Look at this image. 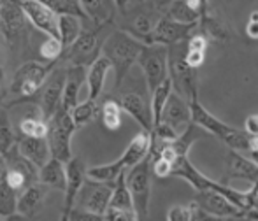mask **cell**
Wrapping results in <instances>:
<instances>
[{
    "label": "cell",
    "instance_id": "cell-22",
    "mask_svg": "<svg viewBox=\"0 0 258 221\" xmlns=\"http://www.w3.org/2000/svg\"><path fill=\"white\" fill-rule=\"evenodd\" d=\"M86 20L93 25H111L116 14L114 0H78Z\"/></svg>",
    "mask_w": 258,
    "mask_h": 221
},
{
    "label": "cell",
    "instance_id": "cell-34",
    "mask_svg": "<svg viewBox=\"0 0 258 221\" xmlns=\"http://www.w3.org/2000/svg\"><path fill=\"white\" fill-rule=\"evenodd\" d=\"M199 25H202V30H204V37L213 39V41L218 42H227L230 39V32H228L227 27L220 23L214 16H206L202 14L201 20H199Z\"/></svg>",
    "mask_w": 258,
    "mask_h": 221
},
{
    "label": "cell",
    "instance_id": "cell-16",
    "mask_svg": "<svg viewBox=\"0 0 258 221\" xmlns=\"http://www.w3.org/2000/svg\"><path fill=\"white\" fill-rule=\"evenodd\" d=\"M160 121L172 126V128L181 135V133L188 128V125L191 123L190 104H188L183 97L177 95V93H170L165 106H163Z\"/></svg>",
    "mask_w": 258,
    "mask_h": 221
},
{
    "label": "cell",
    "instance_id": "cell-13",
    "mask_svg": "<svg viewBox=\"0 0 258 221\" xmlns=\"http://www.w3.org/2000/svg\"><path fill=\"white\" fill-rule=\"evenodd\" d=\"M23 11L28 23H32L35 28L44 32L48 37L58 39V14L53 13L48 6L41 4L39 0H14Z\"/></svg>",
    "mask_w": 258,
    "mask_h": 221
},
{
    "label": "cell",
    "instance_id": "cell-45",
    "mask_svg": "<svg viewBox=\"0 0 258 221\" xmlns=\"http://www.w3.org/2000/svg\"><path fill=\"white\" fill-rule=\"evenodd\" d=\"M244 132L251 137H258V114H251L246 118L244 123Z\"/></svg>",
    "mask_w": 258,
    "mask_h": 221
},
{
    "label": "cell",
    "instance_id": "cell-43",
    "mask_svg": "<svg viewBox=\"0 0 258 221\" xmlns=\"http://www.w3.org/2000/svg\"><path fill=\"white\" fill-rule=\"evenodd\" d=\"M151 169H153L156 177H169L170 170H172V164L163 158H151Z\"/></svg>",
    "mask_w": 258,
    "mask_h": 221
},
{
    "label": "cell",
    "instance_id": "cell-10",
    "mask_svg": "<svg viewBox=\"0 0 258 221\" xmlns=\"http://www.w3.org/2000/svg\"><path fill=\"white\" fill-rule=\"evenodd\" d=\"M112 188H114V183H100V181H93L86 177L83 186L79 188L74 207L95 212V214H104L109 207Z\"/></svg>",
    "mask_w": 258,
    "mask_h": 221
},
{
    "label": "cell",
    "instance_id": "cell-4",
    "mask_svg": "<svg viewBox=\"0 0 258 221\" xmlns=\"http://www.w3.org/2000/svg\"><path fill=\"white\" fill-rule=\"evenodd\" d=\"M48 132H46V140H48L49 157L54 160L67 164L72 158L71 140L76 132V125L72 121L71 114L67 111L58 107L56 112L48 119Z\"/></svg>",
    "mask_w": 258,
    "mask_h": 221
},
{
    "label": "cell",
    "instance_id": "cell-38",
    "mask_svg": "<svg viewBox=\"0 0 258 221\" xmlns=\"http://www.w3.org/2000/svg\"><path fill=\"white\" fill-rule=\"evenodd\" d=\"M95 112H97V106L93 100H86V102H83V104H78V106L71 111V118H72V121H74L76 128L86 125V123L95 116Z\"/></svg>",
    "mask_w": 258,
    "mask_h": 221
},
{
    "label": "cell",
    "instance_id": "cell-32",
    "mask_svg": "<svg viewBox=\"0 0 258 221\" xmlns=\"http://www.w3.org/2000/svg\"><path fill=\"white\" fill-rule=\"evenodd\" d=\"M18 135L14 132V126L11 118L4 107H0V155L6 157L14 146H16Z\"/></svg>",
    "mask_w": 258,
    "mask_h": 221
},
{
    "label": "cell",
    "instance_id": "cell-36",
    "mask_svg": "<svg viewBox=\"0 0 258 221\" xmlns=\"http://www.w3.org/2000/svg\"><path fill=\"white\" fill-rule=\"evenodd\" d=\"M16 195L18 193L6 181L0 183V218H13L16 214Z\"/></svg>",
    "mask_w": 258,
    "mask_h": 221
},
{
    "label": "cell",
    "instance_id": "cell-28",
    "mask_svg": "<svg viewBox=\"0 0 258 221\" xmlns=\"http://www.w3.org/2000/svg\"><path fill=\"white\" fill-rule=\"evenodd\" d=\"M34 112H28L27 116H23V119L20 121V135L21 137H46L48 132V123L42 118L41 109L39 107H32Z\"/></svg>",
    "mask_w": 258,
    "mask_h": 221
},
{
    "label": "cell",
    "instance_id": "cell-7",
    "mask_svg": "<svg viewBox=\"0 0 258 221\" xmlns=\"http://www.w3.org/2000/svg\"><path fill=\"white\" fill-rule=\"evenodd\" d=\"M107 25H93L90 28H83L79 37L63 49V60L71 63V67H88L100 56L104 41H100V34Z\"/></svg>",
    "mask_w": 258,
    "mask_h": 221
},
{
    "label": "cell",
    "instance_id": "cell-41",
    "mask_svg": "<svg viewBox=\"0 0 258 221\" xmlns=\"http://www.w3.org/2000/svg\"><path fill=\"white\" fill-rule=\"evenodd\" d=\"M105 221H137L136 211H126V209H112L107 207L104 212Z\"/></svg>",
    "mask_w": 258,
    "mask_h": 221
},
{
    "label": "cell",
    "instance_id": "cell-23",
    "mask_svg": "<svg viewBox=\"0 0 258 221\" xmlns=\"http://www.w3.org/2000/svg\"><path fill=\"white\" fill-rule=\"evenodd\" d=\"M111 70V63L105 56L100 55L93 61L92 65H88V74H86V83H88V100L97 102V99L100 97L104 90L105 76Z\"/></svg>",
    "mask_w": 258,
    "mask_h": 221
},
{
    "label": "cell",
    "instance_id": "cell-9",
    "mask_svg": "<svg viewBox=\"0 0 258 221\" xmlns=\"http://www.w3.org/2000/svg\"><path fill=\"white\" fill-rule=\"evenodd\" d=\"M199 28V23H190V25H183L177 23V21L170 20L163 14L158 20L156 27L153 28L150 35L143 41L144 46L150 44H160V46H174L179 44V42H184L194 35V32Z\"/></svg>",
    "mask_w": 258,
    "mask_h": 221
},
{
    "label": "cell",
    "instance_id": "cell-8",
    "mask_svg": "<svg viewBox=\"0 0 258 221\" xmlns=\"http://www.w3.org/2000/svg\"><path fill=\"white\" fill-rule=\"evenodd\" d=\"M137 63L143 68L148 92L151 93L163 79L169 78V48L160 44L144 46Z\"/></svg>",
    "mask_w": 258,
    "mask_h": 221
},
{
    "label": "cell",
    "instance_id": "cell-14",
    "mask_svg": "<svg viewBox=\"0 0 258 221\" xmlns=\"http://www.w3.org/2000/svg\"><path fill=\"white\" fill-rule=\"evenodd\" d=\"M197 209L202 212L216 218H232V219H242L244 218V211L234 205L227 197H223L218 191H197V198L194 202Z\"/></svg>",
    "mask_w": 258,
    "mask_h": 221
},
{
    "label": "cell",
    "instance_id": "cell-48",
    "mask_svg": "<svg viewBox=\"0 0 258 221\" xmlns=\"http://www.w3.org/2000/svg\"><path fill=\"white\" fill-rule=\"evenodd\" d=\"M174 0H151V4L155 6L156 11H160V13H163V11H167V7L172 4Z\"/></svg>",
    "mask_w": 258,
    "mask_h": 221
},
{
    "label": "cell",
    "instance_id": "cell-3",
    "mask_svg": "<svg viewBox=\"0 0 258 221\" xmlns=\"http://www.w3.org/2000/svg\"><path fill=\"white\" fill-rule=\"evenodd\" d=\"M30 23L14 0H2L0 7V34L13 53L23 51L28 44Z\"/></svg>",
    "mask_w": 258,
    "mask_h": 221
},
{
    "label": "cell",
    "instance_id": "cell-12",
    "mask_svg": "<svg viewBox=\"0 0 258 221\" xmlns=\"http://www.w3.org/2000/svg\"><path fill=\"white\" fill-rule=\"evenodd\" d=\"M65 76H67V68L54 67L51 74L48 76V79L44 81V85L41 86V90L35 93V97H39V109H41V114L46 121L61 106V93H63Z\"/></svg>",
    "mask_w": 258,
    "mask_h": 221
},
{
    "label": "cell",
    "instance_id": "cell-42",
    "mask_svg": "<svg viewBox=\"0 0 258 221\" xmlns=\"http://www.w3.org/2000/svg\"><path fill=\"white\" fill-rule=\"evenodd\" d=\"M69 221H105L104 214H95V212L83 211V209L74 207L69 214Z\"/></svg>",
    "mask_w": 258,
    "mask_h": 221
},
{
    "label": "cell",
    "instance_id": "cell-11",
    "mask_svg": "<svg viewBox=\"0 0 258 221\" xmlns=\"http://www.w3.org/2000/svg\"><path fill=\"white\" fill-rule=\"evenodd\" d=\"M6 183L16 191L18 195L23 190H27L30 184L39 181V169L34 167L28 160H25L20 153H18L16 146L6 155Z\"/></svg>",
    "mask_w": 258,
    "mask_h": 221
},
{
    "label": "cell",
    "instance_id": "cell-5",
    "mask_svg": "<svg viewBox=\"0 0 258 221\" xmlns=\"http://www.w3.org/2000/svg\"><path fill=\"white\" fill-rule=\"evenodd\" d=\"M58 61H48V63H39V61H27L16 72H14L13 83H11V93L16 97L14 104L25 102L35 97V93L41 90L48 76L56 67Z\"/></svg>",
    "mask_w": 258,
    "mask_h": 221
},
{
    "label": "cell",
    "instance_id": "cell-47",
    "mask_svg": "<svg viewBox=\"0 0 258 221\" xmlns=\"http://www.w3.org/2000/svg\"><path fill=\"white\" fill-rule=\"evenodd\" d=\"M246 32H248V37L258 39V21L249 20L248 21V27H246Z\"/></svg>",
    "mask_w": 258,
    "mask_h": 221
},
{
    "label": "cell",
    "instance_id": "cell-50",
    "mask_svg": "<svg viewBox=\"0 0 258 221\" xmlns=\"http://www.w3.org/2000/svg\"><path fill=\"white\" fill-rule=\"evenodd\" d=\"M6 170H7L6 158L0 155V183H2V181H6Z\"/></svg>",
    "mask_w": 258,
    "mask_h": 221
},
{
    "label": "cell",
    "instance_id": "cell-35",
    "mask_svg": "<svg viewBox=\"0 0 258 221\" xmlns=\"http://www.w3.org/2000/svg\"><path fill=\"white\" fill-rule=\"evenodd\" d=\"M100 114H102V123L107 130L119 128V125H121V107H119L118 100H104L102 107H100Z\"/></svg>",
    "mask_w": 258,
    "mask_h": 221
},
{
    "label": "cell",
    "instance_id": "cell-19",
    "mask_svg": "<svg viewBox=\"0 0 258 221\" xmlns=\"http://www.w3.org/2000/svg\"><path fill=\"white\" fill-rule=\"evenodd\" d=\"M16 150L25 160H28L34 167L41 169L49 160V148L46 137H21L18 135Z\"/></svg>",
    "mask_w": 258,
    "mask_h": 221
},
{
    "label": "cell",
    "instance_id": "cell-29",
    "mask_svg": "<svg viewBox=\"0 0 258 221\" xmlns=\"http://www.w3.org/2000/svg\"><path fill=\"white\" fill-rule=\"evenodd\" d=\"M126 172V170H125ZM125 172H121L114 181V188H112L111 200H109V207L112 209H126V211H134V202L132 195L128 191L125 181Z\"/></svg>",
    "mask_w": 258,
    "mask_h": 221
},
{
    "label": "cell",
    "instance_id": "cell-2",
    "mask_svg": "<svg viewBox=\"0 0 258 221\" xmlns=\"http://www.w3.org/2000/svg\"><path fill=\"white\" fill-rule=\"evenodd\" d=\"M190 112H191V123L201 126L202 130H206L211 135L220 137L232 151H249L251 135H248V133L242 132V130L232 128L227 123L220 121V119L214 118L213 114H209V112L202 107V104L199 102V97H194V99L190 100Z\"/></svg>",
    "mask_w": 258,
    "mask_h": 221
},
{
    "label": "cell",
    "instance_id": "cell-37",
    "mask_svg": "<svg viewBox=\"0 0 258 221\" xmlns=\"http://www.w3.org/2000/svg\"><path fill=\"white\" fill-rule=\"evenodd\" d=\"M39 2L48 6L56 14H74V16L81 18L83 21H86V16L79 7L78 0H39Z\"/></svg>",
    "mask_w": 258,
    "mask_h": 221
},
{
    "label": "cell",
    "instance_id": "cell-27",
    "mask_svg": "<svg viewBox=\"0 0 258 221\" xmlns=\"http://www.w3.org/2000/svg\"><path fill=\"white\" fill-rule=\"evenodd\" d=\"M83 30V20L74 14H58V39L67 49Z\"/></svg>",
    "mask_w": 258,
    "mask_h": 221
},
{
    "label": "cell",
    "instance_id": "cell-15",
    "mask_svg": "<svg viewBox=\"0 0 258 221\" xmlns=\"http://www.w3.org/2000/svg\"><path fill=\"white\" fill-rule=\"evenodd\" d=\"M86 179V167L79 157H72L65 164V200H63V212L60 221H69V214L74 209L76 197L79 193V188L83 186Z\"/></svg>",
    "mask_w": 258,
    "mask_h": 221
},
{
    "label": "cell",
    "instance_id": "cell-6",
    "mask_svg": "<svg viewBox=\"0 0 258 221\" xmlns=\"http://www.w3.org/2000/svg\"><path fill=\"white\" fill-rule=\"evenodd\" d=\"M151 158L148 155L143 162L134 165L125 172V181L128 191L132 195L134 211H136L137 221L150 219V195H151Z\"/></svg>",
    "mask_w": 258,
    "mask_h": 221
},
{
    "label": "cell",
    "instance_id": "cell-1",
    "mask_svg": "<svg viewBox=\"0 0 258 221\" xmlns=\"http://www.w3.org/2000/svg\"><path fill=\"white\" fill-rule=\"evenodd\" d=\"M144 44L126 34L125 30H114L104 39L102 44V56H105L111 63V68H114V83L116 88L123 85L125 78L128 76L132 65L137 61Z\"/></svg>",
    "mask_w": 258,
    "mask_h": 221
},
{
    "label": "cell",
    "instance_id": "cell-40",
    "mask_svg": "<svg viewBox=\"0 0 258 221\" xmlns=\"http://www.w3.org/2000/svg\"><path fill=\"white\" fill-rule=\"evenodd\" d=\"M195 205H174L167 214V221H194Z\"/></svg>",
    "mask_w": 258,
    "mask_h": 221
},
{
    "label": "cell",
    "instance_id": "cell-21",
    "mask_svg": "<svg viewBox=\"0 0 258 221\" xmlns=\"http://www.w3.org/2000/svg\"><path fill=\"white\" fill-rule=\"evenodd\" d=\"M46 191H48V188L39 183V181L21 191L16 202V214H21L25 218H32V216L37 214L39 209L44 204Z\"/></svg>",
    "mask_w": 258,
    "mask_h": 221
},
{
    "label": "cell",
    "instance_id": "cell-20",
    "mask_svg": "<svg viewBox=\"0 0 258 221\" xmlns=\"http://www.w3.org/2000/svg\"><path fill=\"white\" fill-rule=\"evenodd\" d=\"M86 81V67H69L67 76H65V85L63 93H61V109L71 111L78 106L79 99V90H81L83 83Z\"/></svg>",
    "mask_w": 258,
    "mask_h": 221
},
{
    "label": "cell",
    "instance_id": "cell-25",
    "mask_svg": "<svg viewBox=\"0 0 258 221\" xmlns=\"http://www.w3.org/2000/svg\"><path fill=\"white\" fill-rule=\"evenodd\" d=\"M150 155V133L148 132H141L137 133L132 139V142L128 144V148L125 150V153L121 155V158H118L121 162L123 169L128 170L134 165H137L139 162H143L144 158Z\"/></svg>",
    "mask_w": 258,
    "mask_h": 221
},
{
    "label": "cell",
    "instance_id": "cell-31",
    "mask_svg": "<svg viewBox=\"0 0 258 221\" xmlns=\"http://www.w3.org/2000/svg\"><path fill=\"white\" fill-rule=\"evenodd\" d=\"M165 16L174 21H177V23H183V25L199 23V20H201V13L191 9V7L186 4V0H174V2L167 7Z\"/></svg>",
    "mask_w": 258,
    "mask_h": 221
},
{
    "label": "cell",
    "instance_id": "cell-56",
    "mask_svg": "<svg viewBox=\"0 0 258 221\" xmlns=\"http://www.w3.org/2000/svg\"><path fill=\"white\" fill-rule=\"evenodd\" d=\"M0 221H4V219H0Z\"/></svg>",
    "mask_w": 258,
    "mask_h": 221
},
{
    "label": "cell",
    "instance_id": "cell-51",
    "mask_svg": "<svg viewBox=\"0 0 258 221\" xmlns=\"http://www.w3.org/2000/svg\"><path fill=\"white\" fill-rule=\"evenodd\" d=\"M249 153V160L253 162L256 167H258V150H255V151H248Z\"/></svg>",
    "mask_w": 258,
    "mask_h": 221
},
{
    "label": "cell",
    "instance_id": "cell-52",
    "mask_svg": "<svg viewBox=\"0 0 258 221\" xmlns=\"http://www.w3.org/2000/svg\"><path fill=\"white\" fill-rule=\"evenodd\" d=\"M2 93H4V70L0 68V100L4 99Z\"/></svg>",
    "mask_w": 258,
    "mask_h": 221
},
{
    "label": "cell",
    "instance_id": "cell-17",
    "mask_svg": "<svg viewBox=\"0 0 258 221\" xmlns=\"http://www.w3.org/2000/svg\"><path fill=\"white\" fill-rule=\"evenodd\" d=\"M121 111H125L126 114H130L141 126L144 132L151 133L153 130V116H151V106L148 104V100L141 95L139 92H126L119 97L118 100Z\"/></svg>",
    "mask_w": 258,
    "mask_h": 221
},
{
    "label": "cell",
    "instance_id": "cell-33",
    "mask_svg": "<svg viewBox=\"0 0 258 221\" xmlns=\"http://www.w3.org/2000/svg\"><path fill=\"white\" fill-rule=\"evenodd\" d=\"M121 172H125V169H123L121 162L116 160L107 165H95L86 169V177L93 181H100V183H114L116 177Z\"/></svg>",
    "mask_w": 258,
    "mask_h": 221
},
{
    "label": "cell",
    "instance_id": "cell-39",
    "mask_svg": "<svg viewBox=\"0 0 258 221\" xmlns=\"http://www.w3.org/2000/svg\"><path fill=\"white\" fill-rule=\"evenodd\" d=\"M63 53V46H61L60 39L48 37L41 46V56L48 61H58Z\"/></svg>",
    "mask_w": 258,
    "mask_h": 221
},
{
    "label": "cell",
    "instance_id": "cell-24",
    "mask_svg": "<svg viewBox=\"0 0 258 221\" xmlns=\"http://www.w3.org/2000/svg\"><path fill=\"white\" fill-rule=\"evenodd\" d=\"M227 170L230 177L248 179L251 184L258 183V167L249 158L242 157L239 151H228L227 155Z\"/></svg>",
    "mask_w": 258,
    "mask_h": 221
},
{
    "label": "cell",
    "instance_id": "cell-18",
    "mask_svg": "<svg viewBox=\"0 0 258 221\" xmlns=\"http://www.w3.org/2000/svg\"><path fill=\"white\" fill-rule=\"evenodd\" d=\"M141 4H143V9L137 11V14L130 20V23L126 25V27L119 28V30H125L126 34H130L132 37H136L137 41L143 42L144 39L153 32V28L156 27V23H158V20L163 14L160 13V11H156L153 4L148 2V0Z\"/></svg>",
    "mask_w": 258,
    "mask_h": 221
},
{
    "label": "cell",
    "instance_id": "cell-53",
    "mask_svg": "<svg viewBox=\"0 0 258 221\" xmlns=\"http://www.w3.org/2000/svg\"><path fill=\"white\" fill-rule=\"evenodd\" d=\"M0 7H2V0H0Z\"/></svg>",
    "mask_w": 258,
    "mask_h": 221
},
{
    "label": "cell",
    "instance_id": "cell-30",
    "mask_svg": "<svg viewBox=\"0 0 258 221\" xmlns=\"http://www.w3.org/2000/svg\"><path fill=\"white\" fill-rule=\"evenodd\" d=\"M172 93V81L170 78H165L158 86L151 92V116H153V126L160 123V116H162L163 106H165L167 99Z\"/></svg>",
    "mask_w": 258,
    "mask_h": 221
},
{
    "label": "cell",
    "instance_id": "cell-26",
    "mask_svg": "<svg viewBox=\"0 0 258 221\" xmlns=\"http://www.w3.org/2000/svg\"><path fill=\"white\" fill-rule=\"evenodd\" d=\"M39 183L46 188L53 190H65V164L49 158L44 165L39 169Z\"/></svg>",
    "mask_w": 258,
    "mask_h": 221
},
{
    "label": "cell",
    "instance_id": "cell-55",
    "mask_svg": "<svg viewBox=\"0 0 258 221\" xmlns=\"http://www.w3.org/2000/svg\"><path fill=\"white\" fill-rule=\"evenodd\" d=\"M256 186H258V183H256Z\"/></svg>",
    "mask_w": 258,
    "mask_h": 221
},
{
    "label": "cell",
    "instance_id": "cell-46",
    "mask_svg": "<svg viewBox=\"0 0 258 221\" xmlns=\"http://www.w3.org/2000/svg\"><path fill=\"white\" fill-rule=\"evenodd\" d=\"M194 219L195 221H232V218H216V216L206 214V212H202L201 209H197V205H195V218Z\"/></svg>",
    "mask_w": 258,
    "mask_h": 221
},
{
    "label": "cell",
    "instance_id": "cell-49",
    "mask_svg": "<svg viewBox=\"0 0 258 221\" xmlns=\"http://www.w3.org/2000/svg\"><path fill=\"white\" fill-rule=\"evenodd\" d=\"M134 2H139V0H114L116 9H121V11H126Z\"/></svg>",
    "mask_w": 258,
    "mask_h": 221
},
{
    "label": "cell",
    "instance_id": "cell-44",
    "mask_svg": "<svg viewBox=\"0 0 258 221\" xmlns=\"http://www.w3.org/2000/svg\"><path fill=\"white\" fill-rule=\"evenodd\" d=\"M204 58H206V51H199V49H186V51H184V61H186V65L191 68L201 67Z\"/></svg>",
    "mask_w": 258,
    "mask_h": 221
},
{
    "label": "cell",
    "instance_id": "cell-54",
    "mask_svg": "<svg viewBox=\"0 0 258 221\" xmlns=\"http://www.w3.org/2000/svg\"><path fill=\"white\" fill-rule=\"evenodd\" d=\"M139 2H146V0H139Z\"/></svg>",
    "mask_w": 258,
    "mask_h": 221
}]
</instances>
